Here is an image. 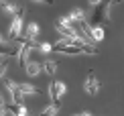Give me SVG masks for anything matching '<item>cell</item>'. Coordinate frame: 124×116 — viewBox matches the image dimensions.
I'll return each instance as SVG.
<instances>
[{
	"label": "cell",
	"mask_w": 124,
	"mask_h": 116,
	"mask_svg": "<svg viewBox=\"0 0 124 116\" xmlns=\"http://www.w3.org/2000/svg\"><path fill=\"white\" fill-rule=\"evenodd\" d=\"M0 55H6V57H16L18 55V49L10 47L6 43H0Z\"/></svg>",
	"instance_id": "30bf717a"
},
{
	"label": "cell",
	"mask_w": 124,
	"mask_h": 116,
	"mask_svg": "<svg viewBox=\"0 0 124 116\" xmlns=\"http://www.w3.org/2000/svg\"><path fill=\"white\" fill-rule=\"evenodd\" d=\"M75 116H92L90 112H79V114H75Z\"/></svg>",
	"instance_id": "44dd1931"
},
{
	"label": "cell",
	"mask_w": 124,
	"mask_h": 116,
	"mask_svg": "<svg viewBox=\"0 0 124 116\" xmlns=\"http://www.w3.org/2000/svg\"><path fill=\"white\" fill-rule=\"evenodd\" d=\"M4 88L10 92V96H12L14 100V104H23V98H24V94L18 90V83H14L12 80H4Z\"/></svg>",
	"instance_id": "3957f363"
},
{
	"label": "cell",
	"mask_w": 124,
	"mask_h": 116,
	"mask_svg": "<svg viewBox=\"0 0 124 116\" xmlns=\"http://www.w3.org/2000/svg\"><path fill=\"white\" fill-rule=\"evenodd\" d=\"M0 43H4V39H2V35H0Z\"/></svg>",
	"instance_id": "cb8c5ba5"
},
{
	"label": "cell",
	"mask_w": 124,
	"mask_h": 116,
	"mask_svg": "<svg viewBox=\"0 0 124 116\" xmlns=\"http://www.w3.org/2000/svg\"><path fill=\"white\" fill-rule=\"evenodd\" d=\"M55 29H57V33H59V35H63L65 39H75V37H77L75 29L71 27V25L61 23V20H55Z\"/></svg>",
	"instance_id": "8992f818"
},
{
	"label": "cell",
	"mask_w": 124,
	"mask_h": 116,
	"mask_svg": "<svg viewBox=\"0 0 124 116\" xmlns=\"http://www.w3.org/2000/svg\"><path fill=\"white\" fill-rule=\"evenodd\" d=\"M37 37H39V25L37 23H29L27 25V39L35 41Z\"/></svg>",
	"instance_id": "8fae6325"
},
{
	"label": "cell",
	"mask_w": 124,
	"mask_h": 116,
	"mask_svg": "<svg viewBox=\"0 0 124 116\" xmlns=\"http://www.w3.org/2000/svg\"><path fill=\"white\" fill-rule=\"evenodd\" d=\"M23 17H24V8H20L16 14H14V18H12V23H10V29H8V35H10V39H16V37L20 35V29H23Z\"/></svg>",
	"instance_id": "7a4b0ae2"
},
{
	"label": "cell",
	"mask_w": 124,
	"mask_h": 116,
	"mask_svg": "<svg viewBox=\"0 0 124 116\" xmlns=\"http://www.w3.org/2000/svg\"><path fill=\"white\" fill-rule=\"evenodd\" d=\"M69 17H71V20H75V23H79V20H85V18H84V17H85L84 10H79V8H75L73 12L69 14Z\"/></svg>",
	"instance_id": "2e32d148"
},
{
	"label": "cell",
	"mask_w": 124,
	"mask_h": 116,
	"mask_svg": "<svg viewBox=\"0 0 124 116\" xmlns=\"http://www.w3.org/2000/svg\"><path fill=\"white\" fill-rule=\"evenodd\" d=\"M57 110H59V104H49L47 108L41 110L39 116H55V114H57Z\"/></svg>",
	"instance_id": "5bb4252c"
},
{
	"label": "cell",
	"mask_w": 124,
	"mask_h": 116,
	"mask_svg": "<svg viewBox=\"0 0 124 116\" xmlns=\"http://www.w3.org/2000/svg\"><path fill=\"white\" fill-rule=\"evenodd\" d=\"M85 92L90 96H96L100 92V83H98V77L94 71H87V77H85Z\"/></svg>",
	"instance_id": "277c9868"
},
{
	"label": "cell",
	"mask_w": 124,
	"mask_h": 116,
	"mask_svg": "<svg viewBox=\"0 0 124 116\" xmlns=\"http://www.w3.org/2000/svg\"><path fill=\"white\" fill-rule=\"evenodd\" d=\"M0 106H4V100H2V94H0Z\"/></svg>",
	"instance_id": "7402d4cb"
},
{
	"label": "cell",
	"mask_w": 124,
	"mask_h": 116,
	"mask_svg": "<svg viewBox=\"0 0 124 116\" xmlns=\"http://www.w3.org/2000/svg\"><path fill=\"white\" fill-rule=\"evenodd\" d=\"M92 39L102 41V39H104V29H102V27H94V29H92Z\"/></svg>",
	"instance_id": "9a60e30c"
},
{
	"label": "cell",
	"mask_w": 124,
	"mask_h": 116,
	"mask_svg": "<svg viewBox=\"0 0 124 116\" xmlns=\"http://www.w3.org/2000/svg\"><path fill=\"white\" fill-rule=\"evenodd\" d=\"M0 116H6V108L4 106H0Z\"/></svg>",
	"instance_id": "ffe728a7"
},
{
	"label": "cell",
	"mask_w": 124,
	"mask_h": 116,
	"mask_svg": "<svg viewBox=\"0 0 124 116\" xmlns=\"http://www.w3.org/2000/svg\"><path fill=\"white\" fill-rule=\"evenodd\" d=\"M37 49L41 51V53H49L51 49H53V45H49V43H39V47Z\"/></svg>",
	"instance_id": "e0dca14e"
},
{
	"label": "cell",
	"mask_w": 124,
	"mask_h": 116,
	"mask_svg": "<svg viewBox=\"0 0 124 116\" xmlns=\"http://www.w3.org/2000/svg\"><path fill=\"white\" fill-rule=\"evenodd\" d=\"M4 108H6V112H12L14 116H29L27 114V108H24L23 106V104H8V106H4Z\"/></svg>",
	"instance_id": "52a82bcc"
},
{
	"label": "cell",
	"mask_w": 124,
	"mask_h": 116,
	"mask_svg": "<svg viewBox=\"0 0 124 116\" xmlns=\"http://www.w3.org/2000/svg\"><path fill=\"white\" fill-rule=\"evenodd\" d=\"M33 2H39V4H53L55 0H33Z\"/></svg>",
	"instance_id": "d6986e66"
},
{
	"label": "cell",
	"mask_w": 124,
	"mask_h": 116,
	"mask_svg": "<svg viewBox=\"0 0 124 116\" xmlns=\"http://www.w3.org/2000/svg\"><path fill=\"white\" fill-rule=\"evenodd\" d=\"M6 61H2V63H0V80H2V77H4V73H6Z\"/></svg>",
	"instance_id": "ac0fdd59"
},
{
	"label": "cell",
	"mask_w": 124,
	"mask_h": 116,
	"mask_svg": "<svg viewBox=\"0 0 124 116\" xmlns=\"http://www.w3.org/2000/svg\"><path fill=\"white\" fill-rule=\"evenodd\" d=\"M110 8H112V0H102L94 8V14H92L94 27H100L102 23H108L110 20Z\"/></svg>",
	"instance_id": "6da1fadb"
},
{
	"label": "cell",
	"mask_w": 124,
	"mask_h": 116,
	"mask_svg": "<svg viewBox=\"0 0 124 116\" xmlns=\"http://www.w3.org/2000/svg\"><path fill=\"white\" fill-rule=\"evenodd\" d=\"M43 65V71L47 73V75H55V71H57V61H45V63H41Z\"/></svg>",
	"instance_id": "7c38bea8"
},
{
	"label": "cell",
	"mask_w": 124,
	"mask_h": 116,
	"mask_svg": "<svg viewBox=\"0 0 124 116\" xmlns=\"http://www.w3.org/2000/svg\"><path fill=\"white\" fill-rule=\"evenodd\" d=\"M18 90L23 94H33V96H39L41 94V90L37 86H33V83H18Z\"/></svg>",
	"instance_id": "9c48e42d"
},
{
	"label": "cell",
	"mask_w": 124,
	"mask_h": 116,
	"mask_svg": "<svg viewBox=\"0 0 124 116\" xmlns=\"http://www.w3.org/2000/svg\"><path fill=\"white\" fill-rule=\"evenodd\" d=\"M116 2H120V0H112V4H116Z\"/></svg>",
	"instance_id": "603a6c76"
},
{
	"label": "cell",
	"mask_w": 124,
	"mask_h": 116,
	"mask_svg": "<svg viewBox=\"0 0 124 116\" xmlns=\"http://www.w3.org/2000/svg\"><path fill=\"white\" fill-rule=\"evenodd\" d=\"M41 69H43V65H41V63H37V61H29V63H27V73H29L31 77L37 75Z\"/></svg>",
	"instance_id": "4fadbf2b"
},
{
	"label": "cell",
	"mask_w": 124,
	"mask_h": 116,
	"mask_svg": "<svg viewBox=\"0 0 124 116\" xmlns=\"http://www.w3.org/2000/svg\"><path fill=\"white\" fill-rule=\"evenodd\" d=\"M65 94V83L63 82H53L49 88V96L53 100V104H59V98Z\"/></svg>",
	"instance_id": "5b68a950"
},
{
	"label": "cell",
	"mask_w": 124,
	"mask_h": 116,
	"mask_svg": "<svg viewBox=\"0 0 124 116\" xmlns=\"http://www.w3.org/2000/svg\"><path fill=\"white\" fill-rule=\"evenodd\" d=\"M20 8H23V6H18L14 0H6V2H2V10H4V12H8V14H12V17L18 12Z\"/></svg>",
	"instance_id": "ba28073f"
}]
</instances>
